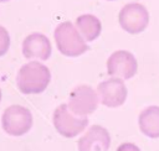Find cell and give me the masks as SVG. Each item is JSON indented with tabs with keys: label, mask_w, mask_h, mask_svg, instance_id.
Listing matches in <instances>:
<instances>
[{
	"label": "cell",
	"mask_w": 159,
	"mask_h": 151,
	"mask_svg": "<svg viewBox=\"0 0 159 151\" xmlns=\"http://www.w3.org/2000/svg\"><path fill=\"white\" fill-rule=\"evenodd\" d=\"M51 82L48 67L37 61L21 66L16 76V85L22 94H40L46 90Z\"/></svg>",
	"instance_id": "cell-1"
},
{
	"label": "cell",
	"mask_w": 159,
	"mask_h": 151,
	"mask_svg": "<svg viewBox=\"0 0 159 151\" xmlns=\"http://www.w3.org/2000/svg\"><path fill=\"white\" fill-rule=\"evenodd\" d=\"M53 37L57 50L66 57H78L88 51L87 41L71 21L58 24L55 28Z\"/></svg>",
	"instance_id": "cell-2"
},
{
	"label": "cell",
	"mask_w": 159,
	"mask_h": 151,
	"mask_svg": "<svg viewBox=\"0 0 159 151\" xmlns=\"http://www.w3.org/2000/svg\"><path fill=\"white\" fill-rule=\"evenodd\" d=\"M34 124V118L29 108L19 104L7 106L1 116L2 130L15 137H20L30 131Z\"/></svg>",
	"instance_id": "cell-3"
},
{
	"label": "cell",
	"mask_w": 159,
	"mask_h": 151,
	"mask_svg": "<svg viewBox=\"0 0 159 151\" xmlns=\"http://www.w3.org/2000/svg\"><path fill=\"white\" fill-rule=\"evenodd\" d=\"M52 124L61 136L72 139L84 131V129L88 126V118L73 114L70 110L68 105L63 103L55 109Z\"/></svg>",
	"instance_id": "cell-4"
},
{
	"label": "cell",
	"mask_w": 159,
	"mask_h": 151,
	"mask_svg": "<svg viewBox=\"0 0 159 151\" xmlns=\"http://www.w3.org/2000/svg\"><path fill=\"white\" fill-rule=\"evenodd\" d=\"M118 22L125 32L138 35L147 28L149 24V12L144 5L139 2H129L120 9Z\"/></svg>",
	"instance_id": "cell-5"
},
{
	"label": "cell",
	"mask_w": 159,
	"mask_h": 151,
	"mask_svg": "<svg viewBox=\"0 0 159 151\" xmlns=\"http://www.w3.org/2000/svg\"><path fill=\"white\" fill-rule=\"evenodd\" d=\"M99 98L97 90L92 87L82 84L76 87L68 95V108L78 116H87L94 113L98 108Z\"/></svg>",
	"instance_id": "cell-6"
},
{
	"label": "cell",
	"mask_w": 159,
	"mask_h": 151,
	"mask_svg": "<svg viewBox=\"0 0 159 151\" xmlns=\"http://www.w3.org/2000/svg\"><path fill=\"white\" fill-rule=\"evenodd\" d=\"M99 101L107 108H118L127 100L128 89L122 78L112 77L97 85Z\"/></svg>",
	"instance_id": "cell-7"
},
{
	"label": "cell",
	"mask_w": 159,
	"mask_h": 151,
	"mask_svg": "<svg viewBox=\"0 0 159 151\" xmlns=\"http://www.w3.org/2000/svg\"><path fill=\"white\" fill-rule=\"evenodd\" d=\"M107 72L111 77L130 79L138 72V62L134 54L125 50L113 52L107 59Z\"/></svg>",
	"instance_id": "cell-8"
},
{
	"label": "cell",
	"mask_w": 159,
	"mask_h": 151,
	"mask_svg": "<svg viewBox=\"0 0 159 151\" xmlns=\"http://www.w3.org/2000/svg\"><path fill=\"white\" fill-rule=\"evenodd\" d=\"M111 135L102 125H92L78 139V151H108Z\"/></svg>",
	"instance_id": "cell-9"
},
{
	"label": "cell",
	"mask_w": 159,
	"mask_h": 151,
	"mask_svg": "<svg viewBox=\"0 0 159 151\" xmlns=\"http://www.w3.org/2000/svg\"><path fill=\"white\" fill-rule=\"evenodd\" d=\"M52 53V46L47 36L40 32L27 35L22 41V54L27 59L46 61Z\"/></svg>",
	"instance_id": "cell-10"
},
{
	"label": "cell",
	"mask_w": 159,
	"mask_h": 151,
	"mask_svg": "<svg viewBox=\"0 0 159 151\" xmlns=\"http://www.w3.org/2000/svg\"><path fill=\"white\" fill-rule=\"evenodd\" d=\"M138 126L143 135L150 139L159 137V106L150 105L143 109L138 116Z\"/></svg>",
	"instance_id": "cell-11"
},
{
	"label": "cell",
	"mask_w": 159,
	"mask_h": 151,
	"mask_svg": "<svg viewBox=\"0 0 159 151\" xmlns=\"http://www.w3.org/2000/svg\"><path fill=\"white\" fill-rule=\"evenodd\" d=\"M76 27L87 42L94 41L102 32V24L99 19L91 14L80 15L76 19Z\"/></svg>",
	"instance_id": "cell-12"
},
{
	"label": "cell",
	"mask_w": 159,
	"mask_h": 151,
	"mask_svg": "<svg viewBox=\"0 0 159 151\" xmlns=\"http://www.w3.org/2000/svg\"><path fill=\"white\" fill-rule=\"evenodd\" d=\"M10 47V35L9 31L0 25V57H2Z\"/></svg>",
	"instance_id": "cell-13"
},
{
	"label": "cell",
	"mask_w": 159,
	"mask_h": 151,
	"mask_svg": "<svg viewBox=\"0 0 159 151\" xmlns=\"http://www.w3.org/2000/svg\"><path fill=\"white\" fill-rule=\"evenodd\" d=\"M116 151H140V149L132 142H123L117 147Z\"/></svg>",
	"instance_id": "cell-14"
},
{
	"label": "cell",
	"mask_w": 159,
	"mask_h": 151,
	"mask_svg": "<svg viewBox=\"0 0 159 151\" xmlns=\"http://www.w3.org/2000/svg\"><path fill=\"white\" fill-rule=\"evenodd\" d=\"M0 101H1V88H0Z\"/></svg>",
	"instance_id": "cell-15"
},
{
	"label": "cell",
	"mask_w": 159,
	"mask_h": 151,
	"mask_svg": "<svg viewBox=\"0 0 159 151\" xmlns=\"http://www.w3.org/2000/svg\"><path fill=\"white\" fill-rule=\"evenodd\" d=\"M0 1H1V2H4V1H9V0H0Z\"/></svg>",
	"instance_id": "cell-16"
},
{
	"label": "cell",
	"mask_w": 159,
	"mask_h": 151,
	"mask_svg": "<svg viewBox=\"0 0 159 151\" xmlns=\"http://www.w3.org/2000/svg\"><path fill=\"white\" fill-rule=\"evenodd\" d=\"M108 1H114V0H108Z\"/></svg>",
	"instance_id": "cell-17"
}]
</instances>
